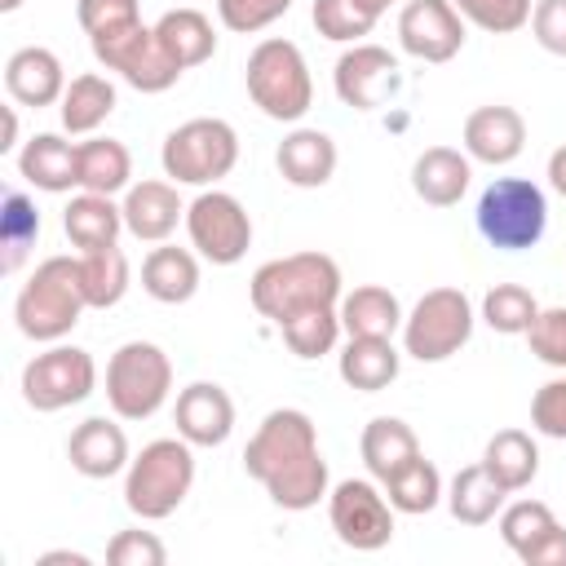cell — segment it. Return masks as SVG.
I'll use <instances>...</instances> for the list:
<instances>
[{
    "mask_svg": "<svg viewBox=\"0 0 566 566\" xmlns=\"http://www.w3.org/2000/svg\"><path fill=\"white\" fill-rule=\"evenodd\" d=\"M243 469L287 513H305L327 495V460L318 451V429L296 407H279L256 424L243 447Z\"/></svg>",
    "mask_w": 566,
    "mask_h": 566,
    "instance_id": "6da1fadb",
    "label": "cell"
},
{
    "mask_svg": "<svg viewBox=\"0 0 566 566\" xmlns=\"http://www.w3.org/2000/svg\"><path fill=\"white\" fill-rule=\"evenodd\" d=\"M248 296H252L256 314L279 327L305 310L340 305V265L327 252H292V256L265 261L252 274Z\"/></svg>",
    "mask_w": 566,
    "mask_h": 566,
    "instance_id": "7a4b0ae2",
    "label": "cell"
},
{
    "mask_svg": "<svg viewBox=\"0 0 566 566\" xmlns=\"http://www.w3.org/2000/svg\"><path fill=\"white\" fill-rule=\"evenodd\" d=\"M195 486V455L190 442L177 438H155L142 447V455L128 460L124 473V504L142 522H164L181 509V500Z\"/></svg>",
    "mask_w": 566,
    "mask_h": 566,
    "instance_id": "3957f363",
    "label": "cell"
},
{
    "mask_svg": "<svg viewBox=\"0 0 566 566\" xmlns=\"http://www.w3.org/2000/svg\"><path fill=\"white\" fill-rule=\"evenodd\" d=\"M88 310L80 287V256H49L31 270L13 301L18 332L27 340H62Z\"/></svg>",
    "mask_w": 566,
    "mask_h": 566,
    "instance_id": "277c9868",
    "label": "cell"
},
{
    "mask_svg": "<svg viewBox=\"0 0 566 566\" xmlns=\"http://www.w3.org/2000/svg\"><path fill=\"white\" fill-rule=\"evenodd\" d=\"M248 97L261 106V115L279 119V124H296L310 106H314V80L305 66V53L292 40H261L248 53Z\"/></svg>",
    "mask_w": 566,
    "mask_h": 566,
    "instance_id": "5b68a950",
    "label": "cell"
},
{
    "mask_svg": "<svg viewBox=\"0 0 566 566\" xmlns=\"http://www.w3.org/2000/svg\"><path fill=\"white\" fill-rule=\"evenodd\" d=\"M478 234L491 243V248H504V252H522V248H535L544 239V226H548V199L535 181L526 177H495L482 199H478Z\"/></svg>",
    "mask_w": 566,
    "mask_h": 566,
    "instance_id": "8992f818",
    "label": "cell"
},
{
    "mask_svg": "<svg viewBox=\"0 0 566 566\" xmlns=\"http://www.w3.org/2000/svg\"><path fill=\"white\" fill-rule=\"evenodd\" d=\"M172 389V363L155 340H124L106 363V402L119 420H150Z\"/></svg>",
    "mask_w": 566,
    "mask_h": 566,
    "instance_id": "52a82bcc",
    "label": "cell"
},
{
    "mask_svg": "<svg viewBox=\"0 0 566 566\" xmlns=\"http://www.w3.org/2000/svg\"><path fill=\"white\" fill-rule=\"evenodd\" d=\"M159 164L181 186H212V181L230 177V168L239 164V133L212 115L186 119L164 137Z\"/></svg>",
    "mask_w": 566,
    "mask_h": 566,
    "instance_id": "ba28073f",
    "label": "cell"
},
{
    "mask_svg": "<svg viewBox=\"0 0 566 566\" xmlns=\"http://www.w3.org/2000/svg\"><path fill=\"white\" fill-rule=\"evenodd\" d=\"M473 336V305L460 287H429L402 318V349L416 363H442Z\"/></svg>",
    "mask_w": 566,
    "mask_h": 566,
    "instance_id": "9c48e42d",
    "label": "cell"
},
{
    "mask_svg": "<svg viewBox=\"0 0 566 566\" xmlns=\"http://www.w3.org/2000/svg\"><path fill=\"white\" fill-rule=\"evenodd\" d=\"M93 57L106 71H115L124 84H133L137 93H164L181 80V66L164 53L155 27L146 22H128L106 35H93Z\"/></svg>",
    "mask_w": 566,
    "mask_h": 566,
    "instance_id": "30bf717a",
    "label": "cell"
},
{
    "mask_svg": "<svg viewBox=\"0 0 566 566\" xmlns=\"http://www.w3.org/2000/svg\"><path fill=\"white\" fill-rule=\"evenodd\" d=\"M97 389V363L80 345H53L22 367V398L31 411H62Z\"/></svg>",
    "mask_w": 566,
    "mask_h": 566,
    "instance_id": "8fae6325",
    "label": "cell"
},
{
    "mask_svg": "<svg viewBox=\"0 0 566 566\" xmlns=\"http://www.w3.org/2000/svg\"><path fill=\"white\" fill-rule=\"evenodd\" d=\"M186 234L203 261L234 265L252 248V217L234 195L203 190L195 203H186Z\"/></svg>",
    "mask_w": 566,
    "mask_h": 566,
    "instance_id": "7c38bea8",
    "label": "cell"
},
{
    "mask_svg": "<svg viewBox=\"0 0 566 566\" xmlns=\"http://www.w3.org/2000/svg\"><path fill=\"white\" fill-rule=\"evenodd\" d=\"M394 504L389 495L376 491V482L367 478H345L336 482V491L327 495V517H332V531L345 548L354 553H376L394 539Z\"/></svg>",
    "mask_w": 566,
    "mask_h": 566,
    "instance_id": "4fadbf2b",
    "label": "cell"
},
{
    "mask_svg": "<svg viewBox=\"0 0 566 566\" xmlns=\"http://www.w3.org/2000/svg\"><path fill=\"white\" fill-rule=\"evenodd\" d=\"M398 44L420 62H451L464 49V18L451 0H407L398 13Z\"/></svg>",
    "mask_w": 566,
    "mask_h": 566,
    "instance_id": "5bb4252c",
    "label": "cell"
},
{
    "mask_svg": "<svg viewBox=\"0 0 566 566\" xmlns=\"http://www.w3.org/2000/svg\"><path fill=\"white\" fill-rule=\"evenodd\" d=\"M336 97L354 111H376L398 88V57L380 44H354L336 62Z\"/></svg>",
    "mask_w": 566,
    "mask_h": 566,
    "instance_id": "9a60e30c",
    "label": "cell"
},
{
    "mask_svg": "<svg viewBox=\"0 0 566 566\" xmlns=\"http://www.w3.org/2000/svg\"><path fill=\"white\" fill-rule=\"evenodd\" d=\"M177 433L190 442V447H221L234 429V402L221 385L212 380H195L177 394Z\"/></svg>",
    "mask_w": 566,
    "mask_h": 566,
    "instance_id": "2e32d148",
    "label": "cell"
},
{
    "mask_svg": "<svg viewBox=\"0 0 566 566\" xmlns=\"http://www.w3.org/2000/svg\"><path fill=\"white\" fill-rule=\"evenodd\" d=\"M526 146V119L513 111V106H478L469 119H464V150L469 159L478 164H513Z\"/></svg>",
    "mask_w": 566,
    "mask_h": 566,
    "instance_id": "e0dca14e",
    "label": "cell"
},
{
    "mask_svg": "<svg viewBox=\"0 0 566 566\" xmlns=\"http://www.w3.org/2000/svg\"><path fill=\"white\" fill-rule=\"evenodd\" d=\"M4 88H9V97H13L18 106H31V111L62 102L66 75H62L57 53H53V49H40V44L18 49V53L4 62Z\"/></svg>",
    "mask_w": 566,
    "mask_h": 566,
    "instance_id": "ac0fdd59",
    "label": "cell"
},
{
    "mask_svg": "<svg viewBox=\"0 0 566 566\" xmlns=\"http://www.w3.org/2000/svg\"><path fill=\"white\" fill-rule=\"evenodd\" d=\"M124 230L142 243H164L177 221H186V203L177 199L172 181H137L124 195Z\"/></svg>",
    "mask_w": 566,
    "mask_h": 566,
    "instance_id": "d6986e66",
    "label": "cell"
},
{
    "mask_svg": "<svg viewBox=\"0 0 566 566\" xmlns=\"http://www.w3.org/2000/svg\"><path fill=\"white\" fill-rule=\"evenodd\" d=\"M66 455L84 478H115L119 469H128V433L106 416H88L71 429Z\"/></svg>",
    "mask_w": 566,
    "mask_h": 566,
    "instance_id": "ffe728a7",
    "label": "cell"
},
{
    "mask_svg": "<svg viewBox=\"0 0 566 566\" xmlns=\"http://www.w3.org/2000/svg\"><path fill=\"white\" fill-rule=\"evenodd\" d=\"M274 164L283 172L287 186L296 190H318L332 181L336 172V142L323 133V128H292L279 150H274Z\"/></svg>",
    "mask_w": 566,
    "mask_h": 566,
    "instance_id": "44dd1931",
    "label": "cell"
},
{
    "mask_svg": "<svg viewBox=\"0 0 566 566\" xmlns=\"http://www.w3.org/2000/svg\"><path fill=\"white\" fill-rule=\"evenodd\" d=\"M469 177H473L469 155H460L455 146H429L411 164V190L429 208H455L469 190Z\"/></svg>",
    "mask_w": 566,
    "mask_h": 566,
    "instance_id": "7402d4cb",
    "label": "cell"
},
{
    "mask_svg": "<svg viewBox=\"0 0 566 566\" xmlns=\"http://www.w3.org/2000/svg\"><path fill=\"white\" fill-rule=\"evenodd\" d=\"M18 172L49 195H62L71 186H80V146H71L57 133H35L22 150H18Z\"/></svg>",
    "mask_w": 566,
    "mask_h": 566,
    "instance_id": "603a6c76",
    "label": "cell"
},
{
    "mask_svg": "<svg viewBox=\"0 0 566 566\" xmlns=\"http://www.w3.org/2000/svg\"><path fill=\"white\" fill-rule=\"evenodd\" d=\"M402 354L394 349V336H349L340 349V380L363 394H380L398 380Z\"/></svg>",
    "mask_w": 566,
    "mask_h": 566,
    "instance_id": "cb8c5ba5",
    "label": "cell"
},
{
    "mask_svg": "<svg viewBox=\"0 0 566 566\" xmlns=\"http://www.w3.org/2000/svg\"><path fill=\"white\" fill-rule=\"evenodd\" d=\"M358 451H363V464L376 482H389L398 469H407L416 455H420V438L407 420L398 416H376L367 420L363 438H358Z\"/></svg>",
    "mask_w": 566,
    "mask_h": 566,
    "instance_id": "d4e9b609",
    "label": "cell"
},
{
    "mask_svg": "<svg viewBox=\"0 0 566 566\" xmlns=\"http://www.w3.org/2000/svg\"><path fill=\"white\" fill-rule=\"evenodd\" d=\"M142 287L159 305H186L199 292V261L190 248H150L142 261Z\"/></svg>",
    "mask_w": 566,
    "mask_h": 566,
    "instance_id": "484cf974",
    "label": "cell"
},
{
    "mask_svg": "<svg viewBox=\"0 0 566 566\" xmlns=\"http://www.w3.org/2000/svg\"><path fill=\"white\" fill-rule=\"evenodd\" d=\"M62 230H66V239H71L80 252L106 248V243H115L119 230H124V208H115L111 195H93V190H84V195H75V199L66 203V212H62Z\"/></svg>",
    "mask_w": 566,
    "mask_h": 566,
    "instance_id": "4316f807",
    "label": "cell"
},
{
    "mask_svg": "<svg viewBox=\"0 0 566 566\" xmlns=\"http://www.w3.org/2000/svg\"><path fill=\"white\" fill-rule=\"evenodd\" d=\"M336 310H340V327L349 336H394L402 327V318H407L398 296L389 287H380V283H363V287L345 292Z\"/></svg>",
    "mask_w": 566,
    "mask_h": 566,
    "instance_id": "83f0119b",
    "label": "cell"
},
{
    "mask_svg": "<svg viewBox=\"0 0 566 566\" xmlns=\"http://www.w3.org/2000/svg\"><path fill=\"white\" fill-rule=\"evenodd\" d=\"M482 464H486V473L513 495V491H526V486L535 482V473H539V447H535V438H531L526 429H500V433L486 442Z\"/></svg>",
    "mask_w": 566,
    "mask_h": 566,
    "instance_id": "f1b7e54d",
    "label": "cell"
},
{
    "mask_svg": "<svg viewBox=\"0 0 566 566\" xmlns=\"http://www.w3.org/2000/svg\"><path fill=\"white\" fill-rule=\"evenodd\" d=\"M155 35L164 44V53L190 71L199 62H208L217 53V35H212V22L199 13V9H168L159 22H155Z\"/></svg>",
    "mask_w": 566,
    "mask_h": 566,
    "instance_id": "f546056e",
    "label": "cell"
},
{
    "mask_svg": "<svg viewBox=\"0 0 566 566\" xmlns=\"http://www.w3.org/2000/svg\"><path fill=\"white\" fill-rule=\"evenodd\" d=\"M504 486L486 473V464H464L455 478H451V491H447V509L455 522L464 526H486L495 522V513L504 509Z\"/></svg>",
    "mask_w": 566,
    "mask_h": 566,
    "instance_id": "4dcf8cb0",
    "label": "cell"
},
{
    "mask_svg": "<svg viewBox=\"0 0 566 566\" xmlns=\"http://www.w3.org/2000/svg\"><path fill=\"white\" fill-rule=\"evenodd\" d=\"M128 177H133V155L124 142H115V137L80 142V190L119 195V190H128Z\"/></svg>",
    "mask_w": 566,
    "mask_h": 566,
    "instance_id": "1f68e13d",
    "label": "cell"
},
{
    "mask_svg": "<svg viewBox=\"0 0 566 566\" xmlns=\"http://www.w3.org/2000/svg\"><path fill=\"white\" fill-rule=\"evenodd\" d=\"M57 106H62V128L66 133H93L115 111V84L102 80V75H93V71H84V75H75L66 84V93H62Z\"/></svg>",
    "mask_w": 566,
    "mask_h": 566,
    "instance_id": "d6a6232c",
    "label": "cell"
},
{
    "mask_svg": "<svg viewBox=\"0 0 566 566\" xmlns=\"http://www.w3.org/2000/svg\"><path fill=\"white\" fill-rule=\"evenodd\" d=\"M80 287H84V301L88 310H111L124 301L128 292V256L106 243V248H93L80 256Z\"/></svg>",
    "mask_w": 566,
    "mask_h": 566,
    "instance_id": "836d02e7",
    "label": "cell"
},
{
    "mask_svg": "<svg viewBox=\"0 0 566 566\" xmlns=\"http://www.w3.org/2000/svg\"><path fill=\"white\" fill-rule=\"evenodd\" d=\"M380 4L376 0H314V27L318 35L336 40V44H358L363 35H371V27L380 22Z\"/></svg>",
    "mask_w": 566,
    "mask_h": 566,
    "instance_id": "e575fe53",
    "label": "cell"
},
{
    "mask_svg": "<svg viewBox=\"0 0 566 566\" xmlns=\"http://www.w3.org/2000/svg\"><path fill=\"white\" fill-rule=\"evenodd\" d=\"M535 314H539V305H535V296L522 283H495L482 296V318L500 336H526L531 323H535Z\"/></svg>",
    "mask_w": 566,
    "mask_h": 566,
    "instance_id": "d590c367",
    "label": "cell"
},
{
    "mask_svg": "<svg viewBox=\"0 0 566 566\" xmlns=\"http://www.w3.org/2000/svg\"><path fill=\"white\" fill-rule=\"evenodd\" d=\"M385 491H389V504L398 509V513H429V509H438V500H442V478H438V469L424 460V455H416L407 469H398L389 482H385Z\"/></svg>",
    "mask_w": 566,
    "mask_h": 566,
    "instance_id": "8d00e7d4",
    "label": "cell"
},
{
    "mask_svg": "<svg viewBox=\"0 0 566 566\" xmlns=\"http://www.w3.org/2000/svg\"><path fill=\"white\" fill-rule=\"evenodd\" d=\"M279 332L296 358H323V354H332V345L345 327H340V310L332 305V310H305V314L279 323Z\"/></svg>",
    "mask_w": 566,
    "mask_h": 566,
    "instance_id": "74e56055",
    "label": "cell"
},
{
    "mask_svg": "<svg viewBox=\"0 0 566 566\" xmlns=\"http://www.w3.org/2000/svg\"><path fill=\"white\" fill-rule=\"evenodd\" d=\"M35 234H40V212H35V203L27 199V195H4V212H0V243H4V274H13L18 265H22V256H27V248L35 243Z\"/></svg>",
    "mask_w": 566,
    "mask_h": 566,
    "instance_id": "f35d334b",
    "label": "cell"
},
{
    "mask_svg": "<svg viewBox=\"0 0 566 566\" xmlns=\"http://www.w3.org/2000/svg\"><path fill=\"white\" fill-rule=\"evenodd\" d=\"M455 9H460V18L464 22H473V27H482V31H491V35H513V31H522L526 22H531V0H451Z\"/></svg>",
    "mask_w": 566,
    "mask_h": 566,
    "instance_id": "ab89813d",
    "label": "cell"
},
{
    "mask_svg": "<svg viewBox=\"0 0 566 566\" xmlns=\"http://www.w3.org/2000/svg\"><path fill=\"white\" fill-rule=\"evenodd\" d=\"M548 526H557V517H553V509L544 504V500H517V504H509V509H500V539L513 548V553H522L531 539H539Z\"/></svg>",
    "mask_w": 566,
    "mask_h": 566,
    "instance_id": "60d3db41",
    "label": "cell"
},
{
    "mask_svg": "<svg viewBox=\"0 0 566 566\" xmlns=\"http://www.w3.org/2000/svg\"><path fill=\"white\" fill-rule=\"evenodd\" d=\"M526 340H531V354H535L539 363L566 371V305L539 310L535 323H531V332H526Z\"/></svg>",
    "mask_w": 566,
    "mask_h": 566,
    "instance_id": "b9f144b4",
    "label": "cell"
},
{
    "mask_svg": "<svg viewBox=\"0 0 566 566\" xmlns=\"http://www.w3.org/2000/svg\"><path fill=\"white\" fill-rule=\"evenodd\" d=\"M287 9H292V0H217L221 22H226L230 31H239V35L265 31V27L279 22Z\"/></svg>",
    "mask_w": 566,
    "mask_h": 566,
    "instance_id": "7bdbcfd3",
    "label": "cell"
},
{
    "mask_svg": "<svg viewBox=\"0 0 566 566\" xmlns=\"http://www.w3.org/2000/svg\"><path fill=\"white\" fill-rule=\"evenodd\" d=\"M106 562L111 566H164L168 562V548L150 531H119L106 544Z\"/></svg>",
    "mask_w": 566,
    "mask_h": 566,
    "instance_id": "ee69618b",
    "label": "cell"
},
{
    "mask_svg": "<svg viewBox=\"0 0 566 566\" xmlns=\"http://www.w3.org/2000/svg\"><path fill=\"white\" fill-rule=\"evenodd\" d=\"M75 18L84 27V35H106L115 27H128V22H142V9L137 0H80L75 4Z\"/></svg>",
    "mask_w": 566,
    "mask_h": 566,
    "instance_id": "f6af8a7d",
    "label": "cell"
},
{
    "mask_svg": "<svg viewBox=\"0 0 566 566\" xmlns=\"http://www.w3.org/2000/svg\"><path fill=\"white\" fill-rule=\"evenodd\" d=\"M531 424L544 433V438H557L566 442V376L557 380H544L531 398Z\"/></svg>",
    "mask_w": 566,
    "mask_h": 566,
    "instance_id": "bcb514c9",
    "label": "cell"
},
{
    "mask_svg": "<svg viewBox=\"0 0 566 566\" xmlns=\"http://www.w3.org/2000/svg\"><path fill=\"white\" fill-rule=\"evenodd\" d=\"M531 31H535L539 49L566 57V0H535V9H531Z\"/></svg>",
    "mask_w": 566,
    "mask_h": 566,
    "instance_id": "7dc6e473",
    "label": "cell"
},
{
    "mask_svg": "<svg viewBox=\"0 0 566 566\" xmlns=\"http://www.w3.org/2000/svg\"><path fill=\"white\" fill-rule=\"evenodd\" d=\"M526 566H566V526H548L539 539H531L522 553H517Z\"/></svg>",
    "mask_w": 566,
    "mask_h": 566,
    "instance_id": "c3c4849f",
    "label": "cell"
},
{
    "mask_svg": "<svg viewBox=\"0 0 566 566\" xmlns=\"http://www.w3.org/2000/svg\"><path fill=\"white\" fill-rule=\"evenodd\" d=\"M548 186L566 199V146H557V150L548 155Z\"/></svg>",
    "mask_w": 566,
    "mask_h": 566,
    "instance_id": "681fc988",
    "label": "cell"
},
{
    "mask_svg": "<svg viewBox=\"0 0 566 566\" xmlns=\"http://www.w3.org/2000/svg\"><path fill=\"white\" fill-rule=\"evenodd\" d=\"M13 146H18V115L4 111V142H0V150H13Z\"/></svg>",
    "mask_w": 566,
    "mask_h": 566,
    "instance_id": "f907efd6",
    "label": "cell"
},
{
    "mask_svg": "<svg viewBox=\"0 0 566 566\" xmlns=\"http://www.w3.org/2000/svg\"><path fill=\"white\" fill-rule=\"evenodd\" d=\"M40 562H44V566H53V562H71V566H88V557H84V553H66V548H62V553H44Z\"/></svg>",
    "mask_w": 566,
    "mask_h": 566,
    "instance_id": "816d5d0a",
    "label": "cell"
},
{
    "mask_svg": "<svg viewBox=\"0 0 566 566\" xmlns=\"http://www.w3.org/2000/svg\"><path fill=\"white\" fill-rule=\"evenodd\" d=\"M13 9H22V0H0V13H13Z\"/></svg>",
    "mask_w": 566,
    "mask_h": 566,
    "instance_id": "f5cc1de1",
    "label": "cell"
},
{
    "mask_svg": "<svg viewBox=\"0 0 566 566\" xmlns=\"http://www.w3.org/2000/svg\"><path fill=\"white\" fill-rule=\"evenodd\" d=\"M376 4H380V9H389V4H394V0H376Z\"/></svg>",
    "mask_w": 566,
    "mask_h": 566,
    "instance_id": "db71d44e",
    "label": "cell"
}]
</instances>
